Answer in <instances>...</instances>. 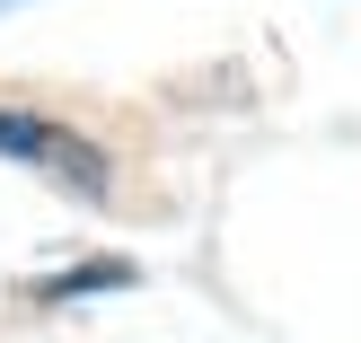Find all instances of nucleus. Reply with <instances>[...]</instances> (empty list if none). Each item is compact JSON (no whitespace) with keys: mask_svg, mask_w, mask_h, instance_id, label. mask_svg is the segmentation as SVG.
<instances>
[{"mask_svg":"<svg viewBox=\"0 0 361 343\" xmlns=\"http://www.w3.org/2000/svg\"><path fill=\"white\" fill-rule=\"evenodd\" d=\"M0 158L35 168L44 185L80 194V203H106V194H115V158H106L88 132L53 123V115H18V106H0Z\"/></svg>","mask_w":361,"mask_h":343,"instance_id":"f257e3e1","label":"nucleus"},{"mask_svg":"<svg viewBox=\"0 0 361 343\" xmlns=\"http://www.w3.org/2000/svg\"><path fill=\"white\" fill-rule=\"evenodd\" d=\"M88 291H133V264H80V273L35 282V299H44V308H62V299H88Z\"/></svg>","mask_w":361,"mask_h":343,"instance_id":"f03ea898","label":"nucleus"},{"mask_svg":"<svg viewBox=\"0 0 361 343\" xmlns=\"http://www.w3.org/2000/svg\"><path fill=\"white\" fill-rule=\"evenodd\" d=\"M0 9H18V0H0Z\"/></svg>","mask_w":361,"mask_h":343,"instance_id":"7ed1b4c3","label":"nucleus"}]
</instances>
